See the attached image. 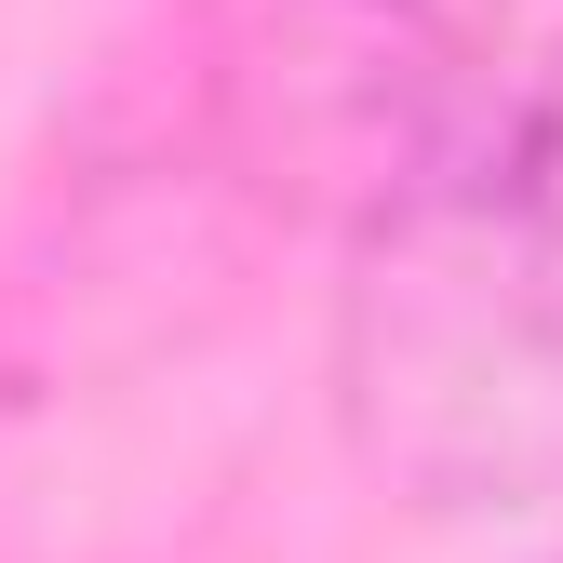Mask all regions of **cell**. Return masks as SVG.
Here are the masks:
<instances>
[{"label":"cell","instance_id":"6da1fadb","mask_svg":"<svg viewBox=\"0 0 563 563\" xmlns=\"http://www.w3.org/2000/svg\"><path fill=\"white\" fill-rule=\"evenodd\" d=\"M335 402L416 510L563 497V41L443 81L363 201Z\"/></svg>","mask_w":563,"mask_h":563}]
</instances>
